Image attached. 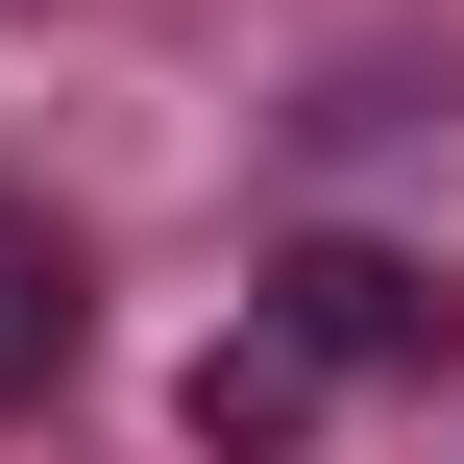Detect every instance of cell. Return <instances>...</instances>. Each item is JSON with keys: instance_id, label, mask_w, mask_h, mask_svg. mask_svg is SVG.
Segmentation results:
<instances>
[{"instance_id": "cell-2", "label": "cell", "mask_w": 464, "mask_h": 464, "mask_svg": "<svg viewBox=\"0 0 464 464\" xmlns=\"http://www.w3.org/2000/svg\"><path fill=\"white\" fill-rule=\"evenodd\" d=\"M196 440H220V464H294V440H318V367H294V343L245 318V343L196 367Z\"/></svg>"}, {"instance_id": "cell-1", "label": "cell", "mask_w": 464, "mask_h": 464, "mask_svg": "<svg viewBox=\"0 0 464 464\" xmlns=\"http://www.w3.org/2000/svg\"><path fill=\"white\" fill-rule=\"evenodd\" d=\"M269 343L343 392V367H440V269H392V245H294L269 269Z\"/></svg>"}, {"instance_id": "cell-3", "label": "cell", "mask_w": 464, "mask_h": 464, "mask_svg": "<svg viewBox=\"0 0 464 464\" xmlns=\"http://www.w3.org/2000/svg\"><path fill=\"white\" fill-rule=\"evenodd\" d=\"M49 367H73V269L0 220V392H49Z\"/></svg>"}]
</instances>
